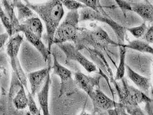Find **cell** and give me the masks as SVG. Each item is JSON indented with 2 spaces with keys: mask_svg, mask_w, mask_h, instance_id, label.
<instances>
[{
  "mask_svg": "<svg viewBox=\"0 0 153 115\" xmlns=\"http://www.w3.org/2000/svg\"><path fill=\"white\" fill-rule=\"evenodd\" d=\"M74 77L79 88L83 90L89 97L95 91V87L99 85L101 78V75L91 77L79 72H75Z\"/></svg>",
  "mask_w": 153,
  "mask_h": 115,
  "instance_id": "10",
  "label": "cell"
},
{
  "mask_svg": "<svg viewBox=\"0 0 153 115\" xmlns=\"http://www.w3.org/2000/svg\"><path fill=\"white\" fill-rule=\"evenodd\" d=\"M142 39L147 43H153V25L148 28Z\"/></svg>",
  "mask_w": 153,
  "mask_h": 115,
  "instance_id": "29",
  "label": "cell"
},
{
  "mask_svg": "<svg viewBox=\"0 0 153 115\" xmlns=\"http://www.w3.org/2000/svg\"><path fill=\"white\" fill-rule=\"evenodd\" d=\"M25 90L24 86H22L19 92L14 97L13 104L17 110H23L28 107V97Z\"/></svg>",
  "mask_w": 153,
  "mask_h": 115,
  "instance_id": "23",
  "label": "cell"
},
{
  "mask_svg": "<svg viewBox=\"0 0 153 115\" xmlns=\"http://www.w3.org/2000/svg\"><path fill=\"white\" fill-rule=\"evenodd\" d=\"M63 7L70 10H78L79 9L87 7L82 2L77 0H59Z\"/></svg>",
  "mask_w": 153,
  "mask_h": 115,
  "instance_id": "27",
  "label": "cell"
},
{
  "mask_svg": "<svg viewBox=\"0 0 153 115\" xmlns=\"http://www.w3.org/2000/svg\"><path fill=\"white\" fill-rule=\"evenodd\" d=\"M147 29L148 27L146 25V22H144L139 26L128 28L126 29V30L128 31L135 38L140 39L142 38L145 35Z\"/></svg>",
  "mask_w": 153,
  "mask_h": 115,
  "instance_id": "26",
  "label": "cell"
},
{
  "mask_svg": "<svg viewBox=\"0 0 153 115\" xmlns=\"http://www.w3.org/2000/svg\"><path fill=\"white\" fill-rule=\"evenodd\" d=\"M39 1H41V0H39Z\"/></svg>",
  "mask_w": 153,
  "mask_h": 115,
  "instance_id": "36",
  "label": "cell"
},
{
  "mask_svg": "<svg viewBox=\"0 0 153 115\" xmlns=\"http://www.w3.org/2000/svg\"><path fill=\"white\" fill-rule=\"evenodd\" d=\"M12 1H13V2H17V1H19V0H12Z\"/></svg>",
  "mask_w": 153,
  "mask_h": 115,
  "instance_id": "32",
  "label": "cell"
},
{
  "mask_svg": "<svg viewBox=\"0 0 153 115\" xmlns=\"http://www.w3.org/2000/svg\"><path fill=\"white\" fill-rule=\"evenodd\" d=\"M51 69V65H48V66L44 69L31 72L27 74L30 86V92L34 97L42 89Z\"/></svg>",
  "mask_w": 153,
  "mask_h": 115,
  "instance_id": "9",
  "label": "cell"
},
{
  "mask_svg": "<svg viewBox=\"0 0 153 115\" xmlns=\"http://www.w3.org/2000/svg\"><path fill=\"white\" fill-rule=\"evenodd\" d=\"M57 45L64 53L66 62L75 61L89 73L97 72V66L85 57L75 44L71 42H65Z\"/></svg>",
  "mask_w": 153,
  "mask_h": 115,
  "instance_id": "7",
  "label": "cell"
},
{
  "mask_svg": "<svg viewBox=\"0 0 153 115\" xmlns=\"http://www.w3.org/2000/svg\"><path fill=\"white\" fill-rule=\"evenodd\" d=\"M10 64L12 67V71L14 72L17 75V77L19 78V79L20 80L21 83L24 86L25 89L28 92V77L27 75H25V72L21 67L20 60L18 57L10 59Z\"/></svg>",
  "mask_w": 153,
  "mask_h": 115,
  "instance_id": "22",
  "label": "cell"
},
{
  "mask_svg": "<svg viewBox=\"0 0 153 115\" xmlns=\"http://www.w3.org/2000/svg\"><path fill=\"white\" fill-rule=\"evenodd\" d=\"M14 7L17 9V17L20 22L22 23L29 18L35 16L33 10L25 4L19 0L13 2Z\"/></svg>",
  "mask_w": 153,
  "mask_h": 115,
  "instance_id": "21",
  "label": "cell"
},
{
  "mask_svg": "<svg viewBox=\"0 0 153 115\" xmlns=\"http://www.w3.org/2000/svg\"><path fill=\"white\" fill-rule=\"evenodd\" d=\"M51 84V79L50 73H49L42 89L37 93L38 102L44 115H49V93Z\"/></svg>",
  "mask_w": 153,
  "mask_h": 115,
  "instance_id": "14",
  "label": "cell"
},
{
  "mask_svg": "<svg viewBox=\"0 0 153 115\" xmlns=\"http://www.w3.org/2000/svg\"><path fill=\"white\" fill-rule=\"evenodd\" d=\"M10 37V35L7 34V32L6 33H3L2 34H1L0 35V47L2 49L3 46L5 45V43H6V42L7 41V39H9V37Z\"/></svg>",
  "mask_w": 153,
  "mask_h": 115,
  "instance_id": "30",
  "label": "cell"
},
{
  "mask_svg": "<svg viewBox=\"0 0 153 115\" xmlns=\"http://www.w3.org/2000/svg\"><path fill=\"white\" fill-rule=\"evenodd\" d=\"M22 86L24 85L21 83L20 80L19 79L16 74L12 71V78L10 80L9 92L7 93V109H9V111L14 109L13 100L14 97L19 92Z\"/></svg>",
  "mask_w": 153,
  "mask_h": 115,
  "instance_id": "17",
  "label": "cell"
},
{
  "mask_svg": "<svg viewBox=\"0 0 153 115\" xmlns=\"http://www.w3.org/2000/svg\"><path fill=\"white\" fill-rule=\"evenodd\" d=\"M145 1H146L147 2H149V1H152V2H153V0H145Z\"/></svg>",
  "mask_w": 153,
  "mask_h": 115,
  "instance_id": "31",
  "label": "cell"
},
{
  "mask_svg": "<svg viewBox=\"0 0 153 115\" xmlns=\"http://www.w3.org/2000/svg\"><path fill=\"white\" fill-rule=\"evenodd\" d=\"M52 57L53 65L52 69L53 73L59 76L61 80L60 97L68 96L75 93L80 88L77 84L76 80L72 78V72L59 62L54 53L52 54Z\"/></svg>",
  "mask_w": 153,
  "mask_h": 115,
  "instance_id": "5",
  "label": "cell"
},
{
  "mask_svg": "<svg viewBox=\"0 0 153 115\" xmlns=\"http://www.w3.org/2000/svg\"><path fill=\"white\" fill-rule=\"evenodd\" d=\"M90 97L93 103L94 114H103L119 105V102L111 99L99 89H95Z\"/></svg>",
  "mask_w": 153,
  "mask_h": 115,
  "instance_id": "8",
  "label": "cell"
},
{
  "mask_svg": "<svg viewBox=\"0 0 153 115\" xmlns=\"http://www.w3.org/2000/svg\"><path fill=\"white\" fill-rule=\"evenodd\" d=\"M24 30H28L36 36L42 38L44 27L41 20L37 17L33 16L21 23L20 32H22Z\"/></svg>",
  "mask_w": 153,
  "mask_h": 115,
  "instance_id": "15",
  "label": "cell"
},
{
  "mask_svg": "<svg viewBox=\"0 0 153 115\" xmlns=\"http://www.w3.org/2000/svg\"><path fill=\"white\" fill-rule=\"evenodd\" d=\"M120 81L121 86L115 82H115L114 81L119 99V102L124 106L127 112L129 115H145L144 112L139 107V104L134 99L125 77H123Z\"/></svg>",
  "mask_w": 153,
  "mask_h": 115,
  "instance_id": "6",
  "label": "cell"
},
{
  "mask_svg": "<svg viewBox=\"0 0 153 115\" xmlns=\"http://www.w3.org/2000/svg\"><path fill=\"white\" fill-rule=\"evenodd\" d=\"M129 4L131 5L132 11L139 15L144 22H153V4L149 2H129Z\"/></svg>",
  "mask_w": 153,
  "mask_h": 115,
  "instance_id": "13",
  "label": "cell"
},
{
  "mask_svg": "<svg viewBox=\"0 0 153 115\" xmlns=\"http://www.w3.org/2000/svg\"><path fill=\"white\" fill-rule=\"evenodd\" d=\"M23 41L24 37L19 33L10 37L7 44V53L10 59L18 57Z\"/></svg>",
  "mask_w": 153,
  "mask_h": 115,
  "instance_id": "18",
  "label": "cell"
},
{
  "mask_svg": "<svg viewBox=\"0 0 153 115\" xmlns=\"http://www.w3.org/2000/svg\"><path fill=\"white\" fill-rule=\"evenodd\" d=\"M28 107L30 114L33 115H40V111L39 110L36 104V102L34 100V96L29 90L28 91Z\"/></svg>",
  "mask_w": 153,
  "mask_h": 115,
  "instance_id": "28",
  "label": "cell"
},
{
  "mask_svg": "<svg viewBox=\"0 0 153 115\" xmlns=\"http://www.w3.org/2000/svg\"><path fill=\"white\" fill-rule=\"evenodd\" d=\"M126 72L128 78L137 87L149 96L151 82L150 79L135 72L128 65H126Z\"/></svg>",
  "mask_w": 153,
  "mask_h": 115,
  "instance_id": "12",
  "label": "cell"
},
{
  "mask_svg": "<svg viewBox=\"0 0 153 115\" xmlns=\"http://www.w3.org/2000/svg\"><path fill=\"white\" fill-rule=\"evenodd\" d=\"M91 25L93 30L79 28L77 36L74 43L80 50L88 46L100 49H105L109 45L118 46V43L112 40L103 29L95 24V26H93V24Z\"/></svg>",
  "mask_w": 153,
  "mask_h": 115,
  "instance_id": "2",
  "label": "cell"
},
{
  "mask_svg": "<svg viewBox=\"0 0 153 115\" xmlns=\"http://www.w3.org/2000/svg\"><path fill=\"white\" fill-rule=\"evenodd\" d=\"M0 18L1 22L4 27V28L5 29L7 32L10 35V36L13 35V28L12 24V22L10 21V19L7 16V14L5 13V11L4 10L2 7H1V11H0Z\"/></svg>",
  "mask_w": 153,
  "mask_h": 115,
  "instance_id": "25",
  "label": "cell"
},
{
  "mask_svg": "<svg viewBox=\"0 0 153 115\" xmlns=\"http://www.w3.org/2000/svg\"><path fill=\"white\" fill-rule=\"evenodd\" d=\"M119 50V63L117 67L115 80L120 81L125 77V74L126 70V57L127 52V48L124 46L123 44H119L118 46Z\"/></svg>",
  "mask_w": 153,
  "mask_h": 115,
  "instance_id": "19",
  "label": "cell"
},
{
  "mask_svg": "<svg viewBox=\"0 0 153 115\" xmlns=\"http://www.w3.org/2000/svg\"><path fill=\"white\" fill-rule=\"evenodd\" d=\"M77 1H80L81 2H82V1H83V0H77Z\"/></svg>",
  "mask_w": 153,
  "mask_h": 115,
  "instance_id": "35",
  "label": "cell"
},
{
  "mask_svg": "<svg viewBox=\"0 0 153 115\" xmlns=\"http://www.w3.org/2000/svg\"><path fill=\"white\" fill-rule=\"evenodd\" d=\"M2 4L4 7V10L12 22L13 28V35L19 33L21 23L15 13V7L13 1H10V0H2Z\"/></svg>",
  "mask_w": 153,
  "mask_h": 115,
  "instance_id": "16",
  "label": "cell"
},
{
  "mask_svg": "<svg viewBox=\"0 0 153 115\" xmlns=\"http://www.w3.org/2000/svg\"><path fill=\"white\" fill-rule=\"evenodd\" d=\"M152 74H153V64H152Z\"/></svg>",
  "mask_w": 153,
  "mask_h": 115,
  "instance_id": "33",
  "label": "cell"
},
{
  "mask_svg": "<svg viewBox=\"0 0 153 115\" xmlns=\"http://www.w3.org/2000/svg\"><path fill=\"white\" fill-rule=\"evenodd\" d=\"M129 89L134 99L138 104H140L145 103L148 104L152 102V100L149 96L139 89H137L135 87L130 85H129Z\"/></svg>",
  "mask_w": 153,
  "mask_h": 115,
  "instance_id": "24",
  "label": "cell"
},
{
  "mask_svg": "<svg viewBox=\"0 0 153 115\" xmlns=\"http://www.w3.org/2000/svg\"><path fill=\"white\" fill-rule=\"evenodd\" d=\"M80 22H99L107 24L115 32L118 43L124 44L126 36V29L117 22L114 21L108 14L98 12L90 7H85L80 9L79 11Z\"/></svg>",
  "mask_w": 153,
  "mask_h": 115,
  "instance_id": "4",
  "label": "cell"
},
{
  "mask_svg": "<svg viewBox=\"0 0 153 115\" xmlns=\"http://www.w3.org/2000/svg\"><path fill=\"white\" fill-rule=\"evenodd\" d=\"M152 81V84H153V78H152V81Z\"/></svg>",
  "mask_w": 153,
  "mask_h": 115,
  "instance_id": "34",
  "label": "cell"
},
{
  "mask_svg": "<svg viewBox=\"0 0 153 115\" xmlns=\"http://www.w3.org/2000/svg\"><path fill=\"white\" fill-rule=\"evenodd\" d=\"M25 2L44 22L48 48L51 52L55 32L65 13L63 5L59 0H49L42 4H32L27 0H25Z\"/></svg>",
  "mask_w": 153,
  "mask_h": 115,
  "instance_id": "1",
  "label": "cell"
},
{
  "mask_svg": "<svg viewBox=\"0 0 153 115\" xmlns=\"http://www.w3.org/2000/svg\"><path fill=\"white\" fill-rule=\"evenodd\" d=\"M127 49H130L133 50L137 51L142 53L150 54L153 55V48L145 40H134L129 42L128 44H123Z\"/></svg>",
  "mask_w": 153,
  "mask_h": 115,
  "instance_id": "20",
  "label": "cell"
},
{
  "mask_svg": "<svg viewBox=\"0 0 153 115\" xmlns=\"http://www.w3.org/2000/svg\"><path fill=\"white\" fill-rule=\"evenodd\" d=\"M22 32L24 34L28 42L32 44L40 53L45 62L48 63V65H51V63L50 62L51 60V52L49 50L48 47H46L45 44L42 42V38L36 36L28 30H24Z\"/></svg>",
  "mask_w": 153,
  "mask_h": 115,
  "instance_id": "11",
  "label": "cell"
},
{
  "mask_svg": "<svg viewBox=\"0 0 153 115\" xmlns=\"http://www.w3.org/2000/svg\"><path fill=\"white\" fill-rule=\"evenodd\" d=\"M79 22L80 14L78 10H70L56 30L53 44L57 45L65 42L74 43L77 36V25Z\"/></svg>",
  "mask_w": 153,
  "mask_h": 115,
  "instance_id": "3",
  "label": "cell"
}]
</instances>
